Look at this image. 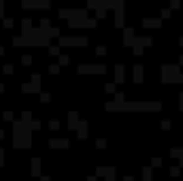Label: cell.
<instances>
[{
	"label": "cell",
	"mask_w": 183,
	"mask_h": 181,
	"mask_svg": "<svg viewBox=\"0 0 183 181\" xmlns=\"http://www.w3.org/2000/svg\"><path fill=\"white\" fill-rule=\"evenodd\" d=\"M81 73H104V66H81Z\"/></svg>",
	"instance_id": "1"
}]
</instances>
